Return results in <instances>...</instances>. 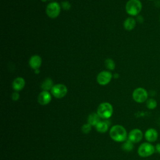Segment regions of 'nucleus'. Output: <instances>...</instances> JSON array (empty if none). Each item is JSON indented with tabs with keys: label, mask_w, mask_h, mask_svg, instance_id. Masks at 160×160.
Segmentation results:
<instances>
[{
	"label": "nucleus",
	"mask_w": 160,
	"mask_h": 160,
	"mask_svg": "<svg viewBox=\"0 0 160 160\" xmlns=\"http://www.w3.org/2000/svg\"><path fill=\"white\" fill-rule=\"evenodd\" d=\"M110 137L116 142H124L127 139L128 134L126 129L121 125L113 126L109 131Z\"/></svg>",
	"instance_id": "f257e3e1"
},
{
	"label": "nucleus",
	"mask_w": 160,
	"mask_h": 160,
	"mask_svg": "<svg viewBox=\"0 0 160 160\" xmlns=\"http://www.w3.org/2000/svg\"><path fill=\"white\" fill-rule=\"evenodd\" d=\"M142 5L139 0H129L126 4V11L130 16H137L141 11Z\"/></svg>",
	"instance_id": "f03ea898"
},
{
	"label": "nucleus",
	"mask_w": 160,
	"mask_h": 160,
	"mask_svg": "<svg viewBox=\"0 0 160 160\" xmlns=\"http://www.w3.org/2000/svg\"><path fill=\"white\" fill-rule=\"evenodd\" d=\"M155 151V146L151 142H145L142 143L138 148V153L142 158H148L152 155Z\"/></svg>",
	"instance_id": "7ed1b4c3"
},
{
	"label": "nucleus",
	"mask_w": 160,
	"mask_h": 160,
	"mask_svg": "<svg viewBox=\"0 0 160 160\" xmlns=\"http://www.w3.org/2000/svg\"><path fill=\"white\" fill-rule=\"evenodd\" d=\"M113 112L112 105L109 102L101 103L97 109V113L101 118L108 119L111 117Z\"/></svg>",
	"instance_id": "20e7f679"
},
{
	"label": "nucleus",
	"mask_w": 160,
	"mask_h": 160,
	"mask_svg": "<svg viewBox=\"0 0 160 160\" xmlns=\"http://www.w3.org/2000/svg\"><path fill=\"white\" fill-rule=\"evenodd\" d=\"M132 99L138 103H142L147 101L148 98V91L143 88H138L132 92Z\"/></svg>",
	"instance_id": "39448f33"
},
{
	"label": "nucleus",
	"mask_w": 160,
	"mask_h": 160,
	"mask_svg": "<svg viewBox=\"0 0 160 160\" xmlns=\"http://www.w3.org/2000/svg\"><path fill=\"white\" fill-rule=\"evenodd\" d=\"M61 11L60 5L57 2H52L48 4L46 9L47 15L52 19L57 18Z\"/></svg>",
	"instance_id": "423d86ee"
},
{
	"label": "nucleus",
	"mask_w": 160,
	"mask_h": 160,
	"mask_svg": "<svg viewBox=\"0 0 160 160\" xmlns=\"http://www.w3.org/2000/svg\"><path fill=\"white\" fill-rule=\"evenodd\" d=\"M51 92L55 98L59 99L64 97L66 95L68 92V89L65 85L62 84H58L53 86Z\"/></svg>",
	"instance_id": "0eeeda50"
},
{
	"label": "nucleus",
	"mask_w": 160,
	"mask_h": 160,
	"mask_svg": "<svg viewBox=\"0 0 160 160\" xmlns=\"http://www.w3.org/2000/svg\"><path fill=\"white\" fill-rule=\"evenodd\" d=\"M128 138L132 142L137 143L142 140L143 138V133L139 129H133L129 132Z\"/></svg>",
	"instance_id": "6e6552de"
},
{
	"label": "nucleus",
	"mask_w": 160,
	"mask_h": 160,
	"mask_svg": "<svg viewBox=\"0 0 160 160\" xmlns=\"http://www.w3.org/2000/svg\"><path fill=\"white\" fill-rule=\"evenodd\" d=\"M112 76V74L109 71H101L98 74L97 76V82L100 85H106L111 81Z\"/></svg>",
	"instance_id": "1a4fd4ad"
},
{
	"label": "nucleus",
	"mask_w": 160,
	"mask_h": 160,
	"mask_svg": "<svg viewBox=\"0 0 160 160\" xmlns=\"http://www.w3.org/2000/svg\"><path fill=\"white\" fill-rule=\"evenodd\" d=\"M144 138L149 142H156L158 138V132L154 128H149L145 131Z\"/></svg>",
	"instance_id": "9d476101"
},
{
	"label": "nucleus",
	"mask_w": 160,
	"mask_h": 160,
	"mask_svg": "<svg viewBox=\"0 0 160 160\" xmlns=\"http://www.w3.org/2000/svg\"><path fill=\"white\" fill-rule=\"evenodd\" d=\"M51 100V96L50 93L46 91H42L41 92H40L38 98V102L42 106L49 104Z\"/></svg>",
	"instance_id": "9b49d317"
},
{
	"label": "nucleus",
	"mask_w": 160,
	"mask_h": 160,
	"mask_svg": "<svg viewBox=\"0 0 160 160\" xmlns=\"http://www.w3.org/2000/svg\"><path fill=\"white\" fill-rule=\"evenodd\" d=\"M42 62L41 58L38 55H34L30 58L29 64V66L32 69L34 70L39 69V68L41 66Z\"/></svg>",
	"instance_id": "f8f14e48"
},
{
	"label": "nucleus",
	"mask_w": 160,
	"mask_h": 160,
	"mask_svg": "<svg viewBox=\"0 0 160 160\" xmlns=\"http://www.w3.org/2000/svg\"><path fill=\"white\" fill-rule=\"evenodd\" d=\"M12 88L16 91H19L22 90L25 86V81L21 77H18L14 79L12 82Z\"/></svg>",
	"instance_id": "ddd939ff"
},
{
	"label": "nucleus",
	"mask_w": 160,
	"mask_h": 160,
	"mask_svg": "<svg viewBox=\"0 0 160 160\" xmlns=\"http://www.w3.org/2000/svg\"><path fill=\"white\" fill-rule=\"evenodd\" d=\"M136 24V21L135 20L134 18L129 17L128 18L124 21V28L125 29L128 30V31H131L132 30Z\"/></svg>",
	"instance_id": "4468645a"
},
{
	"label": "nucleus",
	"mask_w": 160,
	"mask_h": 160,
	"mask_svg": "<svg viewBox=\"0 0 160 160\" xmlns=\"http://www.w3.org/2000/svg\"><path fill=\"white\" fill-rule=\"evenodd\" d=\"M100 117L98 114V113L92 112L88 116V123H89L91 126H96L101 121H100Z\"/></svg>",
	"instance_id": "2eb2a0df"
},
{
	"label": "nucleus",
	"mask_w": 160,
	"mask_h": 160,
	"mask_svg": "<svg viewBox=\"0 0 160 160\" xmlns=\"http://www.w3.org/2000/svg\"><path fill=\"white\" fill-rule=\"evenodd\" d=\"M53 82L51 78H46L41 84V88L43 91H48L49 90H51L52 88L53 87Z\"/></svg>",
	"instance_id": "dca6fc26"
},
{
	"label": "nucleus",
	"mask_w": 160,
	"mask_h": 160,
	"mask_svg": "<svg viewBox=\"0 0 160 160\" xmlns=\"http://www.w3.org/2000/svg\"><path fill=\"white\" fill-rule=\"evenodd\" d=\"M96 130L101 133H104L106 132L108 129V124L104 121H100L96 126Z\"/></svg>",
	"instance_id": "f3484780"
},
{
	"label": "nucleus",
	"mask_w": 160,
	"mask_h": 160,
	"mask_svg": "<svg viewBox=\"0 0 160 160\" xmlns=\"http://www.w3.org/2000/svg\"><path fill=\"white\" fill-rule=\"evenodd\" d=\"M146 105L148 109L152 110V109H154L157 107L158 102L154 99L149 98V99H148L147 101H146Z\"/></svg>",
	"instance_id": "a211bd4d"
},
{
	"label": "nucleus",
	"mask_w": 160,
	"mask_h": 160,
	"mask_svg": "<svg viewBox=\"0 0 160 160\" xmlns=\"http://www.w3.org/2000/svg\"><path fill=\"white\" fill-rule=\"evenodd\" d=\"M134 148V146H133V142H132L129 139H126L125 141H124V143L122 145V149L125 151H131Z\"/></svg>",
	"instance_id": "6ab92c4d"
},
{
	"label": "nucleus",
	"mask_w": 160,
	"mask_h": 160,
	"mask_svg": "<svg viewBox=\"0 0 160 160\" xmlns=\"http://www.w3.org/2000/svg\"><path fill=\"white\" fill-rule=\"evenodd\" d=\"M104 64L106 68L109 70H113L115 68L114 62L111 59H107L104 62Z\"/></svg>",
	"instance_id": "aec40b11"
},
{
	"label": "nucleus",
	"mask_w": 160,
	"mask_h": 160,
	"mask_svg": "<svg viewBox=\"0 0 160 160\" xmlns=\"http://www.w3.org/2000/svg\"><path fill=\"white\" fill-rule=\"evenodd\" d=\"M91 125H90L89 123H87V124H84L82 125V128H81V129H82V131L85 133V134H87V133H89L91 130Z\"/></svg>",
	"instance_id": "412c9836"
},
{
	"label": "nucleus",
	"mask_w": 160,
	"mask_h": 160,
	"mask_svg": "<svg viewBox=\"0 0 160 160\" xmlns=\"http://www.w3.org/2000/svg\"><path fill=\"white\" fill-rule=\"evenodd\" d=\"M61 7L64 10H69L71 8V4L69 2L65 1L61 2Z\"/></svg>",
	"instance_id": "4be33fe9"
},
{
	"label": "nucleus",
	"mask_w": 160,
	"mask_h": 160,
	"mask_svg": "<svg viewBox=\"0 0 160 160\" xmlns=\"http://www.w3.org/2000/svg\"><path fill=\"white\" fill-rule=\"evenodd\" d=\"M11 98L13 101H18L19 98V94L18 92H14L12 94Z\"/></svg>",
	"instance_id": "5701e85b"
},
{
	"label": "nucleus",
	"mask_w": 160,
	"mask_h": 160,
	"mask_svg": "<svg viewBox=\"0 0 160 160\" xmlns=\"http://www.w3.org/2000/svg\"><path fill=\"white\" fill-rule=\"evenodd\" d=\"M155 151L158 153L160 154V142H159V143L156 144V146H155Z\"/></svg>",
	"instance_id": "b1692460"
},
{
	"label": "nucleus",
	"mask_w": 160,
	"mask_h": 160,
	"mask_svg": "<svg viewBox=\"0 0 160 160\" xmlns=\"http://www.w3.org/2000/svg\"><path fill=\"white\" fill-rule=\"evenodd\" d=\"M34 72H35L36 74L39 73V69H35V70H34Z\"/></svg>",
	"instance_id": "393cba45"
},
{
	"label": "nucleus",
	"mask_w": 160,
	"mask_h": 160,
	"mask_svg": "<svg viewBox=\"0 0 160 160\" xmlns=\"http://www.w3.org/2000/svg\"><path fill=\"white\" fill-rule=\"evenodd\" d=\"M42 2H45V1H48V0H41Z\"/></svg>",
	"instance_id": "a878e982"
},
{
	"label": "nucleus",
	"mask_w": 160,
	"mask_h": 160,
	"mask_svg": "<svg viewBox=\"0 0 160 160\" xmlns=\"http://www.w3.org/2000/svg\"><path fill=\"white\" fill-rule=\"evenodd\" d=\"M149 1H154V0H149Z\"/></svg>",
	"instance_id": "bb28decb"
},
{
	"label": "nucleus",
	"mask_w": 160,
	"mask_h": 160,
	"mask_svg": "<svg viewBox=\"0 0 160 160\" xmlns=\"http://www.w3.org/2000/svg\"><path fill=\"white\" fill-rule=\"evenodd\" d=\"M159 21H160V16H159Z\"/></svg>",
	"instance_id": "cd10ccee"
}]
</instances>
